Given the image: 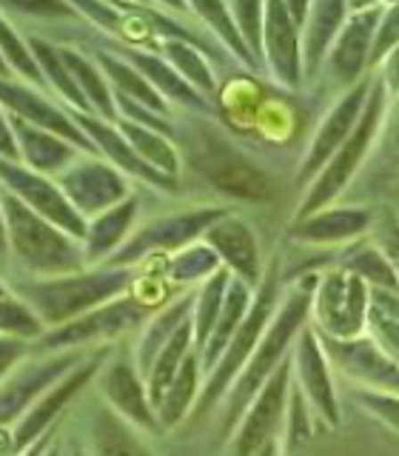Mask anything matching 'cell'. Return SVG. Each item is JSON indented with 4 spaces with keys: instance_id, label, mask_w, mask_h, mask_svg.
I'll return each mask as SVG.
<instances>
[{
    "instance_id": "obj_8",
    "label": "cell",
    "mask_w": 399,
    "mask_h": 456,
    "mask_svg": "<svg viewBox=\"0 0 399 456\" xmlns=\"http://www.w3.org/2000/svg\"><path fill=\"white\" fill-rule=\"evenodd\" d=\"M291 370H294V356L291 360H282V365L263 385V391L254 396V405L242 417L240 434L234 439V456H256L268 442H274V431L285 411V399L291 396L289 391Z\"/></svg>"
},
{
    "instance_id": "obj_7",
    "label": "cell",
    "mask_w": 399,
    "mask_h": 456,
    "mask_svg": "<svg viewBox=\"0 0 399 456\" xmlns=\"http://www.w3.org/2000/svg\"><path fill=\"white\" fill-rule=\"evenodd\" d=\"M274 297H277V277L274 271H271V277L263 282L260 294L251 303V311L248 317L242 320L240 331L234 334L232 346L225 348L223 360L217 362V368L211 370V379L206 385L203 396L197 399V417H203V413L217 403V399L225 394V388L232 382H237V377L242 374V368L248 365V356L260 348V342L268 331V320H271V311H274Z\"/></svg>"
},
{
    "instance_id": "obj_42",
    "label": "cell",
    "mask_w": 399,
    "mask_h": 456,
    "mask_svg": "<svg viewBox=\"0 0 399 456\" xmlns=\"http://www.w3.org/2000/svg\"><path fill=\"white\" fill-rule=\"evenodd\" d=\"M103 57V63H106V69H109V75L118 80V86H120V94L126 92V94H132V97H140L142 103H151V106H157V109H163V100H157L154 94H151V86L149 83H142L140 77H137V71H132L128 66H123L120 61H114V57H109V54H100Z\"/></svg>"
},
{
    "instance_id": "obj_2",
    "label": "cell",
    "mask_w": 399,
    "mask_h": 456,
    "mask_svg": "<svg viewBox=\"0 0 399 456\" xmlns=\"http://www.w3.org/2000/svg\"><path fill=\"white\" fill-rule=\"evenodd\" d=\"M189 142V163L203 175L214 189L251 203H268L277 197V180L263 166H256L246 151L228 142L208 126H197L185 137Z\"/></svg>"
},
{
    "instance_id": "obj_45",
    "label": "cell",
    "mask_w": 399,
    "mask_h": 456,
    "mask_svg": "<svg viewBox=\"0 0 399 456\" xmlns=\"http://www.w3.org/2000/svg\"><path fill=\"white\" fill-rule=\"evenodd\" d=\"M168 54L175 57V61H180V66L185 69V75H189L200 86V89L211 92V75H208L206 63L200 61V54H194L189 46H183V43H168Z\"/></svg>"
},
{
    "instance_id": "obj_14",
    "label": "cell",
    "mask_w": 399,
    "mask_h": 456,
    "mask_svg": "<svg viewBox=\"0 0 399 456\" xmlns=\"http://www.w3.org/2000/svg\"><path fill=\"white\" fill-rule=\"evenodd\" d=\"M100 391H103L111 408H118L123 419L142 428V431H157L160 428V417H154L151 396L142 388L140 374L128 360L106 365V370L100 374Z\"/></svg>"
},
{
    "instance_id": "obj_40",
    "label": "cell",
    "mask_w": 399,
    "mask_h": 456,
    "mask_svg": "<svg viewBox=\"0 0 399 456\" xmlns=\"http://www.w3.org/2000/svg\"><path fill=\"white\" fill-rule=\"evenodd\" d=\"M217 265H220V256L214 254L211 248H189V251H183L177 256L175 265H171V277L189 282V280L217 274V271H220Z\"/></svg>"
},
{
    "instance_id": "obj_46",
    "label": "cell",
    "mask_w": 399,
    "mask_h": 456,
    "mask_svg": "<svg viewBox=\"0 0 399 456\" xmlns=\"http://www.w3.org/2000/svg\"><path fill=\"white\" fill-rule=\"evenodd\" d=\"M356 403H362L370 413H377L382 422H388L391 428L399 431V396H391V394H362L356 391L354 394Z\"/></svg>"
},
{
    "instance_id": "obj_47",
    "label": "cell",
    "mask_w": 399,
    "mask_h": 456,
    "mask_svg": "<svg viewBox=\"0 0 399 456\" xmlns=\"http://www.w3.org/2000/svg\"><path fill=\"white\" fill-rule=\"evenodd\" d=\"M385 154L391 157L394 166H399V100L388 118V128H385Z\"/></svg>"
},
{
    "instance_id": "obj_38",
    "label": "cell",
    "mask_w": 399,
    "mask_h": 456,
    "mask_svg": "<svg viewBox=\"0 0 399 456\" xmlns=\"http://www.w3.org/2000/svg\"><path fill=\"white\" fill-rule=\"evenodd\" d=\"M63 61H66V66H69V71L75 75L86 89V94H89V103L92 106H97L100 111L106 114V118H114V106H111V94L106 92V86H103V80L97 77V71H94V66H89V61H83L80 54H75V52H63Z\"/></svg>"
},
{
    "instance_id": "obj_11",
    "label": "cell",
    "mask_w": 399,
    "mask_h": 456,
    "mask_svg": "<svg viewBox=\"0 0 399 456\" xmlns=\"http://www.w3.org/2000/svg\"><path fill=\"white\" fill-rule=\"evenodd\" d=\"M142 320V305L137 299H118V303H109L103 308H94L86 317L54 328L49 337H43L35 351H57V348H75L86 346V342H97V339H109L114 334L126 331Z\"/></svg>"
},
{
    "instance_id": "obj_6",
    "label": "cell",
    "mask_w": 399,
    "mask_h": 456,
    "mask_svg": "<svg viewBox=\"0 0 399 456\" xmlns=\"http://www.w3.org/2000/svg\"><path fill=\"white\" fill-rule=\"evenodd\" d=\"M314 308H317L320 334L334 339H356L365 331L370 311L368 282L346 268L328 271L314 291Z\"/></svg>"
},
{
    "instance_id": "obj_21",
    "label": "cell",
    "mask_w": 399,
    "mask_h": 456,
    "mask_svg": "<svg viewBox=\"0 0 399 456\" xmlns=\"http://www.w3.org/2000/svg\"><path fill=\"white\" fill-rule=\"evenodd\" d=\"M63 194L77 211H103L123 197V183L100 163H83L61 180Z\"/></svg>"
},
{
    "instance_id": "obj_29",
    "label": "cell",
    "mask_w": 399,
    "mask_h": 456,
    "mask_svg": "<svg viewBox=\"0 0 399 456\" xmlns=\"http://www.w3.org/2000/svg\"><path fill=\"white\" fill-rule=\"evenodd\" d=\"M77 123L89 132L92 137H94V142L100 149H106V154L109 157H114L123 168H128L132 175H137V177H142V180H149V183H154V185H168L171 189V180H166L160 171H154L146 160H137V154L132 151L123 142V137L120 134H114L109 126H100L97 120H86V118H77Z\"/></svg>"
},
{
    "instance_id": "obj_23",
    "label": "cell",
    "mask_w": 399,
    "mask_h": 456,
    "mask_svg": "<svg viewBox=\"0 0 399 456\" xmlns=\"http://www.w3.org/2000/svg\"><path fill=\"white\" fill-rule=\"evenodd\" d=\"M6 120L12 123L14 132H18L20 157L26 154V163L32 166L35 171L63 168L71 157H75L71 146H66L63 140H57V134L43 132V128H37V126H28L26 120H20L18 114H12V111H6Z\"/></svg>"
},
{
    "instance_id": "obj_53",
    "label": "cell",
    "mask_w": 399,
    "mask_h": 456,
    "mask_svg": "<svg viewBox=\"0 0 399 456\" xmlns=\"http://www.w3.org/2000/svg\"><path fill=\"white\" fill-rule=\"evenodd\" d=\"M75 456H86V453H80V451H77V453H75Z\"/></svg>"
},
{
    "instance_id": "obj_26",
    "label": "cell",
    "mask_w": 399,
    "mask_h": 456,
    "mask_svg": "<svg viewBox=\"0 0 399 456\" xmlns=\"http://www.w3.org/2000/svg\"><path fill=\"white\" fill-rule=\"evenodd\" d=\"M191 337H194V322L185 320L177 328V334L168 339V346L160 351V356H157V362H154L151 374H149V396H151L154 411H160L163 399H166V394L171 388V382H175L177 370L183 368V360L189 356Z\"/></svg>"
},
{
    "instance_id": "obj_12",
    "label": "cell",
    "mask_w": 399,
    "mask_h": 456,
    "mask_svg": "<svg viewBox=\"0 0 399 456\" xmlns=\"http://www.w3.org/2000/svg\"><path fill=\"white\" fill-rule=\"evenodd\" d=\"M370 86H374V83L354 86V89L342 97L331 111H328V118L320 126L317 137L311 140L305 163H303V168H299V180H308L317 168L328 166L334 160V154L346 146V140L351 137V132L356 128V123H360L362 111H365V103L370 97Z\"/></svg>"
},
{
    "instance_id": "obj_49",
    "label": "cell",
    "mask_w": 399,
    "mask_h": 456,
    "mask_svg": "<svg viewBox=\"0 0 399 456\" xmlns=\"http://www.w3.org/2000/svg\"><path fill=\"white\" fill-rule=\"evenodd\" d=\"M382 86L388 94H399V46L388 54V66H385V75H382Z\"/></svg>"
},
{
    "instance_id": "obj_31",
    "label": "cell",
    "mask_w": 399,
    "mask_h": 456,
    "mask_svg": "<svg viewBox=\"0 0 399 456\" xmlns=\"http://www.w3.org/2000/svg\"><path fill=\"white\" fill-rule=\"evenodd\" d=\"M228 271H217V274H211V280L203 285V291L197 294V317L191 320L194 322V346L197 348H206V342L211 339L214 334V325L220 320V311H223V303H225V294H228Z\"/></svg>"
},
{
    "instance_id": "obj_16",
    "label": "cell",
    "mask_w": 399,
    "mask_h": 456,
    "mask_svg": "<svg viewBox=\"0 0 399 456\" xmlns=\"http://www.w3.org/2000/svg\"><path fill=\"white\" fill-rule=\"evenodd\" d=\"M223 217H225V211H194V214H180V217H166L160 223H151L146 232L134 237L128 246H123L120 254H114L109 263L126 265L151 248H175L180 242L191 240L197 232H203V228H211L214 220H223Z\"/></svg>"
},
{
    "instance_id": "obj_35",
    "label": "cell",
    "mask_w": 399,
    "mask_h": 456,
    "mask_svg": "<svg viewBox=\"0 0 399 456\" xmlns=\"http://www.w3.org/2000/svg\"><path fill=\"white\" fill-rule=\"evenodd\" d=\"M123 134H128V146L137 149V154L146 160L149 166H157L168 171V175H175L177 171V151L171 149V142H166L163 137H157L146 128H140L134 123H123Z\"/></svg>"
},
{
    "instance_id": "obj_34",
    "label": "cell",
    "mask_w": 399,
    "mask_h": 456,
    "mask_svg": "<svg viewBox=\"0 0 399 456\" xmlns=\"http://www.w3.org/2000/svg\"><path fill=\"white\" fill-rule=\"evenodd\" d=\"M197 396V356L189 354L183 360V368L177 370V377L175 382H171V388L163 399V405H160V425L171 428V425H177L183 417H185V411H189L191 405V399Z\"/></svg>"
},
{
    "instance_id": "obj_30",
    "label": "cell",
    "mask_w": 399,
    "mask_h": 456,
    "mask_svg": "<svg viewBox=\"0 0 399 456\" xmlns=\"http://www.w3.org/2000/svg\"><path fill=\"white\" fill-rule=\"evenodd\" d=\"M132 217H134V200H128L123 206H114L109 214H103V217L89 228V237H86V260L94 263L100 256H106L128 232Z\"/></svg>"
},
{
    "instance_id": "obj_5",
    "label": "cell",
    "mask_w": 399,
    "mask_h": 456,
    "mask_svg": "<svg viewBox=\"0 0 399 456\" xmlns=\"http://www.w3.org/2000/svg\"><path fill=\"white\" fill-rule=\"evenodd\" d=\"M385 94H388V92H385L382 80L370 86V97H368V103H365V111H362L360 123H356L351 137L346 140V146H342L334 154V160L322 168V175L317 177V183L311 185L305 203H303V208H299V220H305V217H311V214H317L328 203V200H334L339 194V189H346V183L351 180L354 171L360 168L362 154L368 151L370 142H374V134H377V128L382 123Z\"/></svg>"
},
{
    "instance_id": "obj_1",
    "label": "cell",
    "mask_w": 399,
    "mask_h": 456,
    "mask_svg": "<svg viewBox=\"0 0 399 456\" xmlns=\"http://www.w3.org/2000/svg\"><path fill=\"white\" fill-rule=\"evenodd\" d=\"M320 285V274L308 277L305 282L297 285V291L289 294V299L282 303L274 325H268V331L260 342V348L254 351L248 365L242 368V374L234 382L232 399H228L225 417H223V436L232 434V428L242 419V413L251 408V396L263 391V385L271 379V374L282 365V354L289 348V342L299 331V325L305 322L308 308L314 303V289Z\"/></svg>"
},
{
    "instance_id": "obj_9",
    "label": "cell",
    "mask_w": 399,
    "mask_h": 456,
    "mask_svg": "<svg viewBox=\"0 0 399 456\" xmlns=\"http://www.w3.org/2000/svg\"><path fill=\"white\" fill-rule=\"evenodd\" d=\"M320 342L325 354L339 365L342 374H348L351 379L370 385L379 394H391L399 396V365L385 354L374 339H334L320 334Z\"/></svg>"
},
{
    "instance_id": "obj_51",
    "label": "cell",
    "mask_w": 399,
    "mask_h": 456,
    "mask_svg": "<svg viewBox=\"0 0 399 456\" xmlns=\"http://www.w3.org/2000/svg\"><path fill=\"white\" fill-rule=\"evenodd\" d=\"M256 456H277V448H274V442H268V445L260 451V453H256Z\"/></svg>"
},
{
    "instance_id": "obj_3",
    "label": "cell",
    "mask_w": 399,
    "mask_h": 456,
    "mask_svg": "<svg viewBox=\"0 0 399 456\" xmlns=\"http://www.w3.org/2000/svg\"><path fill=\"white\" fill-rule=\"evenodd\" d=\"M126 285V271H97V274H66L37 282H18L14 289H18L23 303L43 320V325L61 328L86 317V311H94L109 297L120 294Z\"/></svg>"
},
{
    "instance_id": "obj_15",
    "label": "cell",
    "mask_w": 399,
    "mask_h": 456,
    "mask_svg": "<svg viewBox=\"0 0 399 456\" xmlns=\"http://www.w3.org/2000/svg\"><path fill=\"white\" fill-rule=\"evenodd\" d=\"M294 374L299 379V388H303V394L311 399V405L322 413V419L337 425V419H339L337 396H334L331 377H328L325 348H322V342H317V331L299 334V346H297V354H294Z\"/></svg>"
},
{
    "instance_id": "obj_36",
    "label": "cell",
    "mask_w": 399,
    "mask_h": 456,
    "mask_svg": "<svg viewBox=\"0 0 399 456\" xmlns=\"http://www.w3.org/2000/svg\"><path fill=\"white\" fill-rule=\"evenodd\" d=\"M368 328H370V339L399 365V314L391 305H385L377 294L370 297Z\"/></svg>"
},
{
    "instance_id": "obj_25",
    "label": "cell",
    "mask_w": 399,
    "mask_h": 456,
    "mask_svg": "<svg viewBox=\"0 0 399 456\" xmlns=\"http://www.w3.org/2000/svg\"><path fill=\"white\" fill-rule=\"evenodd\" d=\"M370 223V214L360 208H337V211H322L311 214V217L294 223L291 237L305 240V242H339L354 234H360Z\"/></svg>"
},
{
    "instance_id": "obj_17",
    "label": "cell",
    "mask_w": 399,
    "mask_h": 456,
    "mask_svg": "<svg viewBox=\"0 0 399 456\" xmlns=\"http://www.w3.org/2000/svg\"><path fill=\"white\" fill-rule=\"evenodd\" d=\"M208 248L234 271L237 280L256 282L260 277V254H256V240L251 228L237 217H223V223H214L206 232Z\"/></svg>"
},
{
    "instance_id": "obj_43",
    "label": "cell",
    "mask_w": 399,
    "mask_h": 456,
    "mask_svg": "<svg viewBox=\"0 0 399 456\" xmlns=\"http://www.w3.org/2000/svg\"><path fill=\"white\" fill-rule=\"evenodd\" d=\"M4 54H6V61L18 66L20 75H26L28 80H35V83H43V75H40V69H37V61H32L26 52H23V40L14 35V28L12 23L6 20L4 23Z\"/></svg>"
},
{
    "instance_id": "obj_19",
    "label": "cell",
    "mask_w": 399,
    "mask_h": 456,
    "mask_svg": "<svg viewBox=\"0 0 399 456\" xmlns=\"http://www.w3.org/2000/svg\"><path fill=\"white\" fill-rule=\"evenodd\" d=\"M265 52L271 71L280 83L294 86L299 83V43H297V26L291 18V9L282 4L265 6Z\"/></svg>"
},
{
    "instance_id": "obj_48",
    "label": "cell",
    "mask_w": 399,
    "mask_h": 456,
    "mask_svg": "<svg viewBox=\"0 0 399 456\" xmlns=\"http://www.w3.org/2000/svg\"><path fill=\"white\" fill-rule=\"evenodd\" d=\"M0 348H4V377H12V368H14V360H23L26 354V342L23 339H12V337H4V342H0Z\"/></svg>"
},
{
    "instance_id": "obj_13",
    "label": "cell",
    "mask_w": 399,
    "mask_h": 456,
    "mask_svg": "<svg viewBox=\"0 0 399 456\" xmlns=\"http://www.w3.org/2000/svg\"><path fill=\"white\" fill-rule=\"evenodd\" d=\"M103 360H106V351H97L94 360L77 365L66 379H61L52 391L43 394L35 403V408L18 422V428H14V448H18V451L32 448L35 442L40 439V434H49V428H52V422L57 417H61L63 405L97 374V368H100V362H103Z\"/></svg>"
},
{
    "instance_id": "obj_32",
    "label": "cell",
    "mask_w": 399,
    "mask_h": 456,
    "mask_svg": "<svg viewBox=\"0 0 399 456\" xmlns=\"http://www.w3.org/2000/svg\"><path fill=\"white\" fill-rule=\"evenodd\" d=\"M92 442H94V456H149V451L126 431L109 408H103L94 417Z\"/></svg>"
},
{
    "instance_id": "obj_41",
    "label": "cell",
    "mask_w": 399,
    "mask_h": 456,
    "mask_svg": "<svg viewBox=\"0 0 399 456\" xmlns=\"http://www.w3.org/2000/svg\"><path fill=\"white\" fill-rule=\"evenodd\" d=\"M140 61V66H142V71L157 83V86H163V89L171 94V97H177V100H185L189 106H200V97L185 86V80H180L177 75H175V69H166L160 61H154V57H137Z\"/></svg>"
},
{
    "instance_id": "obj_50",
    "label": "cell",
    "mask_w": 399,
    "mask_h": 456,
    "mask_svg": "<svg viewBox=\"0 0 399 456\" xmlns=\"http://www.w3.org/2000/svg\"><path fill=\"white\" fill-rule=\"evenodd\" d=\"M49 439H52V431L46 434V436H40L32 448H26V453H20V456H40L43 451H46V445H49Z\"/></svg>"
},
{
    "instance_id": "obj_33",
    "label": "cell",
    "mask_w": 399,
    "mask_h": 456,
    "mask_svg": "<svg viewBox=\"0 0 399 456\" xmlns=\"http://www.w3.org/2000/svg\"><path fill=\"white\" fill-rule=\"evenodd\" d=\"M311 20H308V37H305V69L308 75H314L320 66V57L325 54L328 43H331L339 20L346 18V6L339 4H320L308 9Z\"/></svg>"
},
{
    "instance_id": "obj_44",
    "label": "cell",
    "mask_w": 399,
    "mask_h": 456,
    "mask_svg": "<svg viewBox=\"0 0 399 456\" xmlns=\"http://www.w3.org/2000/svg\"><path fill=\"white\" fill-rule=\"evenodd\" d=\"M396 40H399V6H391L382 12V20L377 28V37H374V49H370V63H377L385 54H391L396 49Z\"/></svg>"
},
{
    "instance_id": "obj_37",
    "label": "cell",
    "mask_w": 399,
    "mask_h": 456,
    "mask_svg": "<svg viewBox=\"0 0 399 456\" xmlns=\"http://www.w3.org/2000/svg\"><path fill=\"white\" fill-rule=\"evenodd\" d=\"M4 334L18 339H32L43 334V320L28 308L12 289L4 291Z\"/></svg>"
},
{
    "instance_id": "obj_52",
    "label": "cell",
    "mask_w": 399,
    "mask_h": 456,
    "mask_svg": "<svg viewBox=\"0 0 399 456\" xmlns=\"http://www.w3.org/2000/svg\"><path fill=\"white\" fill-rule=\"evenodd\" d=\"M49 456H61V453H57V451H52V453H49Z\"/></svg>"
},
{
    "instance_id": "obj_22",
    "label": "cell",
    "mask_w": 399,
    "mask_h": 456,
    "mask_svg": "<svg viewBox=\"0 0 399 456\" xmlns=\"http://www.w3.org/2000/svg\"><path fill=\"white\" fill-rule=\"evenodd\" d=\"M4 100H6V109L12 114H20L26 123H32L37 128H46V132H54L57 137L75 140L83 149H92V140H86L75 128V123H69V118H63L61 111L52 109L46 100L37 97L35 92L14 89V86L4 83Z\"/></svg>"
},
{
    "instance_id": "obj_28",
    "label": "cell",
    "mask_w": 399,
    "mask_h": 456,
    "mask_svg": "<svg viewBox=\"0 0 399 456\" xmlns=\"http://www.w3.org/2000/svg\"><path fill=\"white\" fill-rule=\"evenodd\" d=\"M194 303L191 299H183V303L171 305L163 317H157L149 328L146 334H142L140 346H137V370H146V374H151V368L157 362V356H160V351L168 346V339L177 334V328L185 322V314H189Z\"/></svg>"
},
{
    "instance_id": "obj_4",
    "label": "cell",
    "mask_w": 399,
    "mask_h": 456,
    "mask_svg": "<svg viewBox=\"0 0 399 456\" xmlns=\"http://www.w3.org/2000/svg\"><path fill=\"white\" fill-rule=\"evenodd\" d=\"M4 220H6V237L18 260L46 277H66L77 274L86 263V254L77 251L61 228L43 220L37 211L23 206L12 191L4 194Z\"/></svg>"
},
{
    "instance_id": "obj_39",
    "label": "cell",
    "mask_w": 399,
    "mask_h": 456,
    "mask_svg": "<svg viewBox=\"0 0 399 456\" xmlns=\"http://www.w3.org/2000/svg\"><path fill=\"white\" fill-rule=\"evenodd\" d=\"M32 49H35V54H37V63L46 69V75L54 80V86L61 89L66 97H71L75 100L77 106H83V109H89L92 103L86 97H80V89L75 86V80H71V75H69V66H66V61H63V54H54L46 43H40V40H32Z\"/></svg>"
},
{
    "instance_id": "obj_18",
    "label": "cell",
    "mask_w": 399,
    "mask_h": 456,
    "mask_svg": "<svg viewBox=\"0 0 399 456\" xmlns=\"http://www.w3.org/2000/svg\"><path fill=\"white\" fill-rule=\"evenodd\" d=\"M80 360V354H61L52 362H40L20 370L18 377H9L4 385V425L9 428L14 419L20 417V411L32 405V399L43 396V391H49L52 382H61L66 374L75 370V362Z\"/></svg>"
},
{
    "instance_id": "obj_10",
    "label": "cell",
    "mask_w": 399,
    "mask_h": 456,
    "mask_svg": "<svg viewBox=\"0 0 399 456\" xmlns=\"http://www.w3.org/2000/svg\"><path fill=\"white\" fill-rule=\"evenodd\" d=\"M4 180H6V191H18L20 200H26L28 208L37 211L43 220H49L57 225L61 232L71 237H89V225L80 217V211L71 206V200L54 189L49 180H43L35 171H23L14 163H4Z\"/></svg>"
},
{
    "instance_id": "obj_20",
    "label": "cell",
    "mask_w": 399,
    "mask_h": 456,
    "mask_svg": "<svg viewBox=\"0 0 399 456\" xmlns=\"http://www.w3.org/2000/svg\"><path fill=\"white\" fill-rule=\"evenodd\" d=\"M385 9L379 6H370L365 9V14H356L354 20H348V26L342 28V35L337 37V46L331 52V63H328V69H331V75L337 83H351L356 75L362 71V66L370 61V32L374 28H379V14Z\"/></svg>"
},
{
    "instance_id": "obj_27",
    "label": "cell",
    "mask_w": 399,
    "mask_h": 456,
    "mask_svg": "<svg viewBox=\"0 0 399 456\" xmlns=\"http://www.w3.org/2000/svg\"><path fill=\"white\" fill-rule=\"evenodd\" d=\"M339 268L351 271V274L362 277L365 282L377 285L379 291L399 294V274L391 265V260L374 246H356L339 260Z\"/></svg>"
},
{
    "instance_id": "obj_24",
    "label": "cell",
    "mask_w": 399,
    "mask_h": 456,
    "mask_svg": "<svg viewBox=\"0 0 399 456\" xmlns=\"http://www.w3.org/2000/svg\"><path fill=\"white\" fill-rule=\"evenodd\" d=\"M248 282L242 280H232L228 282V294H225V303H223V311H220V320L214 325V334L211 339L206 342L203 348V362L208 370L217 368V362L223 360L225 348L232 346L234 334L240 331L242 320L248 317Z\"/></svg>"
}]
</instances>
